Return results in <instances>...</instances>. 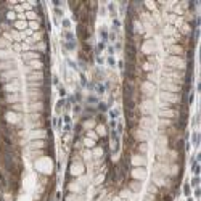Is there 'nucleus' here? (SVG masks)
I'll return each instance as SVG.
<instances>
[{"label": "nucleus", "instance_id": "49", "mask_svg": "<svg viewBox=\"0 0 201 201\" xmlns=\"http://www.w3.org/2000/svg\"><path fill=\"white\" fill-rule=\"evenodd\" d=\"M150 191H151V193H156V191H158L156 185H151V187H150Z\"/></svg>", "mask_w": 201, "mask_h": 201}, {"label": "nucleus", "instance_id": "19", "mask_svg": "<svg viewBox=\"0 0 201 201\" xmlns=\"http://www.w3.org/2000/svg\"><path fill=\"white\" fill-rule=\"evenodd\" d=\"M11 69H15V61L13 60L0 61V73H3V71H11Z\"/></svg>", "mask_w": 201, "mask_h": 201}, {"label": "nucleus", "instance_id": "37", "mask_svg": "<svg viewBox=\"0 0 201 201\" xmlns=\"http://www.w3.org/2000/svg\"><path fill=\"white\" fill-rule=\"evenodd\" d=\"M191 32V26L190 24H183L182 26V34H190Z\"/></svg>", "mask_w": 201, "mask_h": 201}, {"label": "nucleus", "instance_id": "48", "mask_svg": "<svg viewBox=\"0 0 201 201\" xmlns=\"http://www.w3.org/2000/svg\"><path fill=\"white\" fill-rule=\"evenodd\" d=\"M7 47V42H5V39H0V48H5Z\"/></svg>", "mask_w": 201, "mask_h": 201}, {"label": "nucleus", "instance_id": "15", "mask_svg": "<svg viewBox=\"0 0 201 201\" xmlns=\"http://www.w3.org/2000/svg\"><path fill=\"white\" fill-rule=\"evenodd\" d=\"M19 100H21V97H19V93H7L5 98H3V101L8 105H15V103H19Z\"/></svg>", "mask_w": 201, "mask_h": 201}, {"label": "nucleus", "instance_id": "10", "mask_svg": "<svg viewBox=\"0 0 201 201\" xmlns=\"http://www.w3.org/2000/svg\"><path fill=\"white\" fill-rule=\"evenodd\" d=\"M45 109L44 101H31L29 106H27V111L29 113H42Z\"/></svg>", "mask_w": 201, "mask_h": 201}, {"label": "nucleus", "instance_id": "47", "mask_svg": "<svg viewBox=\"0 0 201 201\" xmlns=\"http://www.w3.org/2000/svg\"><path fill=\"white\" fill-rule=\"evenodd\" d=\"M66 201H79V198L76 195H68L66 196Z\"/></svg>", "mask_w": 201, "mask_h": 201}, {"label": "nucleus", "instance_id": "42", "mask_svg": "<svg viewBox=\"0 0 201 201\" xmlns=\"http://www.w3.org/2000/svg\"><path fill=\"white\" fill-rule=\"evenodd\" d=\"M145 7H147V8H150V10H155V8H156V3H155V2H145Z\"/></svg>", "mask_w": 201, "mask_h": 201}, {"label": "nucleus", "instance_id": "13", "mask_svg": "<svg viewBox=\"0 0 201 201\" xmlns=\"http://www.w3.org/2000/svg\"><path fill=\"white\" fill-rule=\"evenodd\" d=\"M142 52L147 53V55L155 53V52H156V45H155V42H153V40H147L143 45H142Z\"/></svg>", "mask_w": 201, "mask_h": 201}, {"label": "nucleus", "instance_id": "24", "mask_svg": "<svg viewBox=\"0 0 201 201\" xmlns=\"http://www.w3.org/2000/svg\"><path fill=\"white\" fill-rule=\"evenodd\" d=\"M134 137H135V139L139 140V142H145L148 135H147V132H145L143 129H137V131L134 132Z\"/></svg>", "mask_w": 201, "mask_h": 201}, {"label": "nucleus", "instance_id": "43", "mask_svg": "<svg viewBox=\"0 0 201 201\" xmlns=\"http://www.w3.org/2000/svg\"><path fill=\"white\" fill-rule=\"evenodd\" d=\"M93 155H95L97 158H100L101 155H103V150H101V148H95V150H93Z\"/></svg>", "mask_w": 201, "mask_h": 201}, {"label": "nucleus", "instance_id": "11", "mask_svg": "<svg viewBox=\"0 0 201 201\" xmlns=\"http://www.w3.org/2000/svg\"><path fill=\"white\" fill-rule=\"evenodd\" d=\"M27 97H29L31 101H44V92H42V89L40 90H29Z\"/></svg>", "mask_w": 201, "mask_h": 201}, {"label": "nucleus", "instance_id": "14", "mask_svg": "<svg viewBox=\"0 0 201 201\" xmlns=\"http://www.w3.org/2000/svg\"><path fill=\"white\" fill-rule=\"evenodd\" d=\"M5 121H7L8 124H16L18 121H19V114L10 109V111H7V113H5Z\"/></svg>", "mask_w": 201, "mask_h": 201}, {"label": "nucleus", "instance_id": "8", "mask_svg": "<svg viewBox=\"0 0 201 201\" xmlns=\"http://www.w3.org/2000/svg\"><path fill=\"white\" fill-rule=\"evenodd\" d=\"M155 90H156V85L153 84V82H150V81H145V82H142V92H143L145 95L151 97L153 93H155Z\"/></svg>", "mask_w": 201, "mask_h": 201}, {"label": "nucleus", "instance_id": "9", "mask_svg": "<svg viewBox=\"0 0 201 201\" xmlns=\"http://www.w3.org/2000/svg\"><path fill=\"white\" fill-rule=\"evenodd\" d=\"M42 69H44V63H42V60L27 61V68H26L27 73H31V71H42Z\"/></svg>", "mask_w": 201, "mask_h": 201}, {"label": "nucleus", "instance_id": "1", "mask_svg": "<svg viewBox=\"0 0 201 201\" xmlns=\"http://www.w3.org/2000/svg\"><path fill=\"white\" fill-rule=\"evenodd\" d=\"M166 66L169 69H175V71H183L185 69V60L182 56H167L166 58Z\"/></svg>", "mask_w": 201, "mask_h": 201}, {"label": "nucleus", "instance_id": "31", "mask_svg": "<svg viewBox=\"0 0 201 201\" xmlns=\"http://www.w3.org/2000/svg\"><path fill=\"white\" fill-rule=\"evenodd\" d=\"M82 127L87 129V131H92V127H95V121H93V119H87V121H84V123H82Z\"/></svg>", "mask_w": 201, "mask_h": 201}, {"label": "nucleus", "instance_id": "29", "mask_svg": "<svg viewBox=\"0 0 201 201\" xmlns=\"http://www.w3.org/2000/svg\"><path fill=\"white\" fill-rule=\"evenodd\" d=\"M32 50L40 53V52H44V50H47V44L45 42H37L35 45H32Z\"/></svg>", "mask_w": 201, "mask_h": 201}, {"label": "nucleus", "instance_id": "34", "mask_svg": "<svg viewBox=\"0 0 201 201\" xmlns=\"http://www.w3.org/2000/svg\"><path fill=\"white\" fill-rule=\"evenodd\" d=\"M164 34L166 35H175V29L171 24H167L166 27H164Z\"/></svg>", "mask_w": 201, "mask_h": 201}, {"label": "nucleus", "instance_id": "32", "mask_svg": "<svg viewBox=\"0 0 201 201\" xmlns=\"http://www.w3.org/2000/svg\"><path fill=\"white\" fill-rule=\"evenodd\" d=\"M129 188H131L132 191H140V188H142V183H140V180H134V182L129 185Z\"/></svg>", "mask_w": 201, "mask_h": 201}, {"label": "nucleus", "instance_id": "26", "mask_svg": "<svg viewBox=\"0 0 201 201\" xmlns=\"http://www.w3.org/2000/svg\"><path fill=\"white\" fill-rule=\"evenodd\" d=\"M24 18H27L29 21H39V15L34 10H27L24 11Z\"/></svg>", "mask_w": 201, "mask_h": 201}, {"label": "nucleus", "instance_id": "18", "mask_svg": "<svg viewBox=\"0 0 201 201\" xmlns=\"http://www.w3.org/2000/svg\"><path fill=\"white\" fill-rule=\"evenodd\" d=\"M167 50H169V53H171L172 56H180V55H182V52H183V47L179 45V44H172Z\"/></svg>", "mask_w": 201, "mask_h": 201}, {"label": "nucleus", "instance_id": "17", "mask_svg": "<svg viewBox=\"0 0 201 201\" xmlns=\"http://www.w3.org/2000/svg\"><path fill=\"white\" fill-rule=\"evenodd\" d=\"M23 58H24L26 61H32V60H40L42 55L39 52H34V50H31V52H24L23 53Z\"/></svg>", "mask_w": 201, "mask_h": 201}, {"label": "nucleus", "instance_id": "23", "mask_svg": "<svg viewBox=\"0 0 201 201\" xmlns=\"http://www.w3.org/2000/svg\"><path fill=\"white\" fill-rule=\"evenodd\" d=\"M84 172V166H82V163H74L73 167H71V174L73 175H79Z\"/></svg>", "mask_w": 201, "mask_h": 201}, {"label": "nucleus", "instance_id": "40", "mask_svg": "<svg viewBox=\"0 0 201 201\" xmlns=\"http://www.w3.org/2000/svg\"><path fill=\"white\" fill-rule=\"evenodd\" d=\"M87 139H92V140H97L98 139V135L93 131H87Z\"/></svg>", "mask_w": 201, "mask_h": 201}, {"label": "nucleus", "instance_id": "45", "mask_svg": "<svg viewBox=\"0 0 201 201\" xmlns=\"http://www.w3.org/2000/svg\"><path fill=\"white\" fill-rule=\"evenodd\" d=\"M68 188H69L71 191H77L79 190V185L77 183H71V185H68Z\"/></svg>", "mask_w": 201, "mask_h": 201}, {"label": "nucleus", "instance_id": "44", "mask_svg": "<svg viewBox=\"0 0 201 201\" xmlns=\"http://www.w3.org/2000/svg\"><path fill=\"white\" fill-rule=\"evenodd\" d=\"M97 132L100 134V135H105V134H106V131H105V125H98V127H97Z\"/></svg>", "mask_w": 201, "mask_h": 201}, {"label": "nucleus", "instance_id": "22", "mask_svg": "<svg viewBox=\"0 0 201 201\" xmlns=\"http://www.w3.org/2000/svg\"><path fill=\"white\" fill-rule=\"evenodd\" d=\"M13 26H15V31H26L27 29V23L24 21V19H16V21L13 23Z\"/></svg>", "mask_w": 201, "mask_h": 201}, {"label": "nucleus", "instance_id": "6", "mask_svg": "<svg viewBox=\"0 0 201 201\" xmlns=\"http://www.w3.org/2000/svg\"><path fill=\"white\" fill-rule=\"evenodd\" d=\"M161 87H163V92H171V93H180V90H182L180 85H177L171 81H164Z\"/></svg>", "mask_w": 201, "mask_h": 201}, {"label": "nucleus", "instance_id": "27", "mask_svg": "<svg viewBox=\"0 0 201 201\" xmlns=\"http://www.w3.org/2000/svg\"><path fill=\"white\" fill-rule=\"evenodd\" d=\"M151 108H153V103H151V100H148V101H143V105H142V111H143L145 114H150V113H151Z\"/></svg>", "mask_w": 201, "mask_h": 201}, {"label": "nucleus", "instance_id": "28", "mask_svg": "<svg viewBox=\"0 0 201 201\" xmlns=\"http://www.w3.org/2000/svg\"><path fill=\"white\" fill-rule=\"evenodd\" d=\"M27 27H29L32 32H37V31H40V23L39 21H29L27 23Z\"/></svg>", "mask_w": 201, "mask_h": 201}, {"label": "nucleus", "instance_id": "30", "mask_svg": "<svg viewBox=\"0 0 201 201\" xmlns=\"http://www.w3.org/2000/svg\"><path fill=\"white\" fill-rule=\"evenodd\" d=\"M153 183H155L156 187H164V185H167L164 177H158V175H155V179H153Z\"/></svg>", "mask_w": 201, "mask_h": 201}, {"label": "nucleus", "instance_id": "33", "mask_svg": "<svg viewBox=\"0 0 201 201\" xmlns=\"http://www.w3.org/2000/svg\"><path fill=\"white\" fill-rule=\"evenodd\" d=\"M166 19H167V23H169V24H175V21H177V15L175 13H171V15H167V16H166Z\"/></svg>", "mask_w": 201, "mask_h": 201}, {"label": "nucleus", "instance_id": "38", "mask_svg": "<svg viewBox=\"0 0 201 201\" xmlns=\"http://www.w3.org/2000/svg\"><path fill=\"white\" fill-rule=\"evenodd\" d=\"M18 15L16 11H7V19H16Z\"/></svg>", "mask_w": 201, "mask_h": 201}, {"label": "nucleus", "instance_id": "7", "mask_svg": "<svg viewBox=\"0 0 201 201\" xmlns=\"http://www.w3.org/2000/svg\"><path fill=\"white\" fill-rule=\"evenodd\" d=\"M27 82H44V71H31L27 74Z\"/></svg>", "mask_w": 201, "mask_h": 201}, {"label": "nucleus", "instance_id": "39", "mask_svg": "<svg viewBox=\"0 0 201 201\" xmlns=\"http://www.w3.org/2000/svg\"><path fill=\"white\" fill-rule=\"evenodd\" d=\"M155 69V65L151 63H143V71H153Z\"/></svg>", "mask_w": 201, "mask_h": 201}, {"label": "nucleus", "instance_id": "4", "mask_svg": "<svg viewBox=\"0 0 201 201\" xmlns=\"http://www.w3.org/2000/svg\"><path fill=\"white\" fill-rule=\"evenodd\" d=\"M48 137L45 129H32L29 132V140H45Z\"/></svg>", "mask_w": 201, "mask_h": 201}, {"label": "nucleus", "instance_id": "12", "mask_svg": "<svg viewBox=\"0 0 201 201\" xmlns=\"http://www.w3.org/2000/svg\"><path fill=\"white\" fill-rule=\"evenodd\" d=\"M159 116L163 117V119H174L177 117V111H174L172 108H166V109H159Z\"/></svg>", "mask_w": 201, "mask_h": 201}, {"label": "nucleus", "instance_id": "41", "mask_svg": "<svg viewBox=\"0 0 201 201\" xmlns=\"http://www.w3.org/2000/svg\"><path fill=\"white\" fill-rule=\"evenodd\" d=\"M134 27H135V32H142V24H140V21H134Z\"/></svg>", "mask_w": 201, "mask_h": 201}, {"label": "nucleus", "instance_id": "36", "mask_svg": "<svg viewBox=\"0 0 201 201\" xmlns=\"http://www.w3.org/2000/svg\"><path fill=\"white\" fill-rule=\"evenodd\" d=\"M147 150H148L147 142H140V145H139V151H140V153H147Z\"/></svg>", "mask_w": 201, "mask_h": 201}, {"label": "nucleus", "instance_id": "2", "mask_svg": "<svg viewBox=\"0 0 201 201\" xmlns=\"http://www.w3.org/2000/svg\"><path fill=\"white\" fill-rule=\"evenodd\" d=\"M161 100L164 103H169V105H177L180 103V93H171V92H161Z\"/></svg>", "mask_w": 201, "mask_h": 201}, {"label": "nucleus", "instance_id": "25", "mask_svg": "<svg viewBox=\"0 0 201 201\" xmlns=\"http://www.w3.org/2000/svg\"><path fill=\"white\" fill-rule=\"evenodd\" d=\"M13 53L7 48H0V61H5V60H11Z\"/></svg>", "mask_w": 201, "mask_h": 201}, {"label": "nucleus", "instance_id": "5", "mask_svg": "<svg viewBox=\"0 0 201 201\" xmlns=\"http://www.w3.org/2000/svg\"><path fill=\"white\" fill-rule=\"evenodd\" d=\"M2 90L5 92V95H7V93H18V90H19V82H18V79H15V81L8 82V84H3Z\"/></svg>", "mask_w": 201, "mask_h": 201}, {"label": "nucleus", "instance_id": "3", "mask_svg": "<svg viewBox=\"0 0 201 201\" xmlns=\"http://www.w3.org/2000/svg\"><path fill=\"white\" fill-rule=\"evenodd\" d=\"M16 77H18V71L16 69L3 71V73H0V82H2V84H8V82L15 81Z\"/></svg>", "mask_w": 201, "mask_h": 201}, {"label": "nucleus", "instance_id": "21", "mask_svg": "<svg viewBox=\"0 0 201 201\" xmlns=\"http://www.w3.org/2000/svg\"><path fill=\"white\" fill-rule=\"evenodd\" d=\"M131 161H132V164H134V166H137V167L145 166V163H147V161H145V158L142 156V155H134Z\"/></svg>", "mask_w": 201, "mask_h": 201}, {"label": "nucleus", "instance_id": "46", "mask_svg": "<svg viewBox=\"0 0 201 201\" xmlns=\"http://www.w3.org/2000/svg\"><path fill=\"white\" fill-rule=\"evenodd\" d=\"M161 125H172V121L171 119H161Z\"/></svg>", "mask_w": 201, "mask_h": 201}, {"label": "nucleus", "instance_id": "16", "mask_svg": "<svg viewBox=\"0 0 201 201\" xmlns=\"http://www.w3.org/2000/svg\"><path fill=\"white\" fill-rule=\"evenodd\" d=\"M132 177L135 180H143L147 177V172H145L143 167H134L132 169Z\"/></svg>", "mask_w": 201, "mask_h": 201}, {"label": "nucleus", "instance_id": "35", "mask_svg": "<svg viewBox=\"0 0 201 201\" xmlns=\"http://www.w3.org/2000/svg\"><path fill=\"white\" fill-rule=\"evenodd\" d=\"M84 145H85L87 148H93V147H95V140H92V139H85V140H84Z\"/></svg>", "mask_w": 201, "mask_h": 201}, {"label": "nucleus", "instance_id": "20", "mask_svg": "<svg viewBox=\"0 0 201 201\" xmlns=\"http://www.w3.org/2000/svg\"><path fill=\"white\" fill-rule=\"evenodd\" d=\"M45 147H47L45 140H31V143H29L31 150H44Z\"/></svg>", "mask_w": 201, "mask_h": 201}]
</instances>
